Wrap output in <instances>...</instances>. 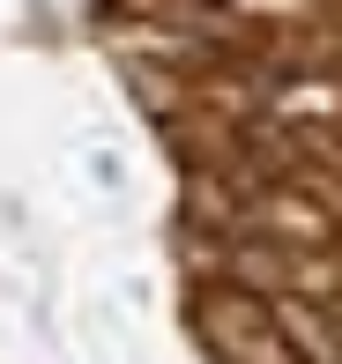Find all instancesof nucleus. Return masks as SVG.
I'll return each mask as SVG.
<instances>
[{"label": "nucleus", "mask_w": 342, "mask_h": 364, "mask_svg": "<svg viewBox=\"0 0 342 364\" xmlns=\"http://www.w3.org/2000/svg\"><path fill=\"white\" fill-rule=\"evenodd\" d=\"M268 230H275V238H298V245H328L335 238V216H328V208H320V201H305V193H275V201H268Z\"/></svg>", "instance_id": "1"}, {"label": "nucleus", "mask_w": 342, "mask_h": 364, "mask_svg": "<svg viewBox=\"0 0 342 364\" xmlns=\"http://www.w3.org/2000/svg\"><path fill=\"white\" fill-rule=\"evenodd\" d=\"M275 327H283V335H298L313 364H342V342H335V327H328V320H313L305 305H290V297H283V305H275Z\"/></svg>", "instance_id": "2"}, {"label": "nucleus", "mask_w": 342, "mask_h": 364, "mask_svg": "<svg viewBox=\"0 0 342 364\" xmlns=\"http://www.w3.org/2000/svg\"><path fill=\"white\" fill-rule=\"evenodd\" d=\"M275 112H283V119H335L342 90H335V82H290V90L275 97Z\"/></svg>", "instance_id": "3"}, {"label": "nucleus", "mask_w": 342, "mask_h": 364, "mask_svg": "<svg viewBox=\"0 0 342 364\" xmlns=\"http://www.w3.org/2000/svg\"><path fill=\"white\" fill-rule=\"evenodd\" d=\"M90 178H97L105 193H119V186H127V164L112 156V149H97V156H90Z\"/></svg>", "instance_id": "4"}]
</instances>
